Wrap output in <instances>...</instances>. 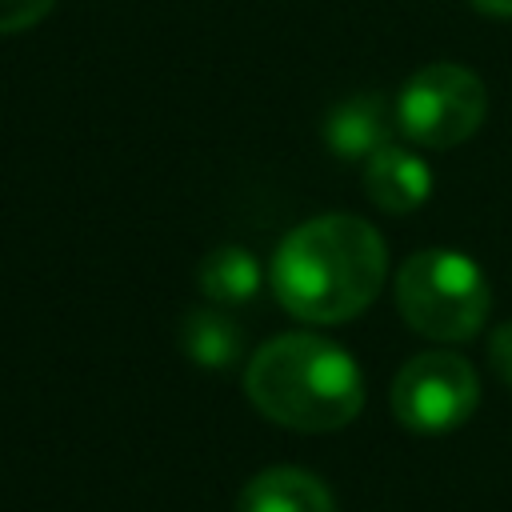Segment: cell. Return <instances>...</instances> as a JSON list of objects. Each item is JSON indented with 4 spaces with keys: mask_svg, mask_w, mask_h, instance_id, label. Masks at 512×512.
I'll return each instance as SVG.
<instances>
[{
    "mask_svg": "<svg viewBox=\"0 0 512 512\" xmlns=\"http://www.w3.org/2000/svg\"><path fill=\"white\" fill-rule=\"evenodd\" d=\"M388 272V248L380 232L360 216H316L296 224L268 268L272 292L296 320L340 324L360 316Z\"/></svg>",
    "mask_w": 512,
    "mask_h": 512,
    "instance_id": "1",
    "label": "cell"
},
{
    "mask_svg": "<svg viewBox=\"0 0 512 512\" xmlns=\"http://www.w3.org/2000/svg\"><path fill=\"white\" fill-rule=\"evenodd\" d=\"M248 400L292 432H336L364 408L356 360L312 332H284L260 344L244 368Z\"/></svg>",
    "mask_w": 512,
    "mask_h": 512,
    "instance_id": "2",
    "label": "cell"
},
{
    "mask_svg": "<svg viewBox=\"0 0 512 512\" xmlns=\"http://www.w3.org/2000/svg\"><path fill=\"white\" fill-rule=\"evenodd\" d=\"M396 308L412 332L456 344L484 328L492 288L472 256L456 248H428L400 264Z\"/></svg>",
    "mask_w": 512,
    "mask_h": 512,
    "instance_id": "3",
    "label": "cell"
},
{
    "mask_svg": "<svg viewBox=\"0 0 512 512\" xmlns=\"http://www.w3.org/2000/svg\"><path fill=\"white\" fill-rule=\"evenodd\" d=\"M488 112L484 80L460 64H428L404 80L392 104V120L400 136L416 148H456L464 144Z\"/></svg>",
    "mask_w": 512,
    "mask_h": 512,
    "instance_id": "4",
    "label": "cell"
},
{
    "mask_svg": "<svg viewBox=\"0 0 512 512\" xmlns=\"http://www.w3.org/2000/svg\"><path fill=\"white\" fill-rule=\"evenodd\" d=\"M480 400V380L468 360L452 352L412 356L392 380V416L412 436H448L456 432Z\"/></svg>",
    "mask_w": 512,
    "mask_h": 512,
    "instance_id": "5",
    "label": "cell"
},
{
    "mask_svg": "<svg viewBox=\"0 0 512 512\" xmlns=\"http://www.w3.org/2000/svg\"><path fill=\"white\" fill-rule=\"evenodd\" d=\"M364 192L380 212H416L432 196V168L408 144H384L364 160Z\"/></svg>",
    "mask_w": 512,
    "mask_h": 512,
    "instance_id": "6",
    "label": "cell"
},
{
    "mask_svg": "<svg viewBox=\"0 0 512 512\" xmlns=\"http://www.w3.org/2000/svg\"><path fill=\"white\" fill-rule=\"evenodd\" d=\"M392 112L384 104V96H352L344 104H336L324 116V144L332 156L344 160H368L376 148H384L392 140Z\"/></svg>",
    "mask_w": 512,
    "mask_h": 512,
    "instance_id": "7",
    "label": "cell"
},
{
    "mask_svg": "<svg viewBox=\"0 0 512 512\" xmlns=\"http://www.w3.org/2000/svg\"><path fill=\"white\" fill-rule=\"evenodd\" d=\"M236 512H336L332 492L304 468H268L240 488Z\"/></svg>",
    "mask_w": 512,
    "mask_h": 512,
    "instance_id": "8",
    "label": "cell"
},
{
    "mask_svg": "<svg viewBox=\"0 0 512 512\" xmlns=\"http://www.w3.org/2000/svg\"><path fill=\"white\" fill-rule=\"evenodd\" d=\"M180 348L188 352L192 364L212 368V372H228L244 356V332L232 316L220 312V304L216 308L200 304L180 320Z\"/></svg>",
    "mask_w": 512,
    "mask_h": 512,
    "instance_id": "9",
    "label": "cell"
},
{
    "mask_svg": "<svg viewBox=\"0 0 512 512\" xmlns=\"http://www.w3.org/2000/svg\"><path fill=\"white\" fill-rule=\"evenodd\" d=\"M200 292L220 304V308H236L256 300L260 284H264V268L256 264V256L240 244H220L200 260Z\"/></svg>",
    "mask_w": 512,
    "mask_h": 512,
    "instance_id": "10",
    "label": "cell"
},
{
    "mask_svg": "<svg viewBox=\"0 0 512 512\" xmlns=\"http://www.w3.org/2000/svg\"><path fill=\"white\" fill-rule=\"evenodd\" d=\"M56 0H0V36L4 32H24L40 24L52 12Z\"/></svg>",
    "mask_w": 512,
    "mask_h": 512,
    "instance_id": "11",
    "label": "cell"
},
{
    "mask_svg": "<svg viewBox=\"0 0 512 512\" xmlns=\"http://www.w3.org/2000/svg\"><path fill=\"white\" fill-rule=\"evenodd\" d=\"M488 364H492V372L504 384H512V320L492 332V340H488Z\"/></svg>",
    "mask_w": 512,
    "mask_h": 512,
    "instance_id": "12",
    "label": "cell"
},
{
    "mask_svg": "<svg viewBox=\"0 0 512 512\" xmlns=\"http://www.w3.org/2000/svg\"><path fill=\"white\" fill-rule=\"evenodd\" d=\"M472 8L492 20H512V0H472Z\"/></svg>",
    "mask_w": 512,
    "mask_h": 512,
    "instance_id": "13",
    "label": "cell"
}]
</instances>
